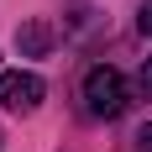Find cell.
Listing matches in <instances>:
<instances>
[{
  "label": "cell",
  "instance_id": "cell-1",
  "mask_svg": "<svg viewBox=\"0 0 152 152\" xmlns=\"http://www.w3.org/2000/svg\"><path fill=\"white\" fill-rule=\"evenodd\" d=\"M84 110H89V115L115 121V115L126 110V79L115 74V68H105V63H100V68H89V74H84Z\"/></svg>",
  "mask_w": 152,
  "mask_h": 152
},
{
  "label": "cell",
  "instance_id": "cell-2",
  "mask_svg": "<svg viewBox=\"0 0 152 152\" xmlns=\"http://www.w3.org/2000/svg\"><path fill=\"white\" fill-rule=\"evenodd\" d=\"M42 94H47V84L37 74H26V68H5V74H0V100L11 110H37Z\"/></svg>",
  "mask_w": 152,
  "mask_h": 152
},
{
  "label": "cell",
  "instance_id": "cell-3",
  "mask_svg": "<svg viewBox=\"0 0 152 152\" xmlns=\"http://www.w3.org/2000/svg\"><path fill=\"white\" fill-rule=\"evenodd\" d=\"M21 47L42 53V47H47V26H26V31H21Z\"/></svg>",
  "mask_w": 152,
  "mask_h": 152
},
{
  "label": "cell",
  "instance_id": "cell-4",
  "mask_svg": "<svg viewBox=\"0 0 152 152\" xmlns=\"http://www.w3.org/2000/svg\"><path fill=\"white\" fill-rule=\"evenodd\" d=\"M142 94H147V100H152V58L142 63Z\"/></svg>",
  "mask_w": 152,
  "mask_h": 152
},
{
  "label": "cell",
  "instance_id": "cell-5",
  "mask_svg": "<svg viewBox=\"0 0 152 152\" xmlns=\"http://www.w3.org/2000/svg\"><path fill=\"white\" fill-rule=\"evenodd\" d=\"M137 26H142V31H147V37H152V0H147V5H142V16H137Z\"/></svg>",
  "mask_w": 152,
  "mask_h": 152
},
{
  "label": "cell",
  "instance_id": "cell-6",
  "mask_svg": "<svg viewBox=\"0 0 152 152\" xmlns=\"http://www.w3.org/2000/svg\"><path fill=\"white\" fill-rule=\"evenodd\" d=\"M137 152H152V126H142V137H137Z\"/></svg>",
  "mask_w": 152,
  "mask_h": 152
}]
</instances>
